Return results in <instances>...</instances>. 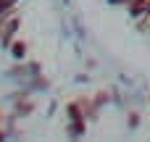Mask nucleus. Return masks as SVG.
I'll use <instances>...</instances> for the list:
<instances>
[{"mask_svg": "<svg viewBox=\"0 0 150 142\" xmlns=\"http://www.w3.org/2000/svg\"><path fill=\"white\" fill-rule=\"evenodd\" d=\"M108 3H111V5H127L129 0H108Z\"/></svg>", "mask_w": 150, "mask_h": 142, "instance_id": "obj_10", "label": "nucleus"}, {"mask_svg": "<svg viewBox=\"0 0 150 142\" xmlns=\"http://www.w3.org/2000/svg\"><path fill=\"white\" fill-rule=\"evenodd\" d=\"M8 53H11V58H13L16 63H24V61L29 58V42H26L24 37H16V40L8 45Z\"/></svg>", "mask_w": 150, "mask_h": 142, "instance_id": "obj_2", "label": "nucleus"}, {"mask_svg": "<svg viewBox=\"0 0 150 142\" xmlns=\"http://www.w3.org/2000/svg\"><path fill=\"white\" fill-rule=\"evenodd\" d=\"M0 124H5V113L3 111H0Z\"/></svg>", "mask_w": 150, "mask_h": 142, "instance_id": "obj_11", "label": "nucleus"}, {"mask_svg": "<svg viewBox=\"0 0 150 142\" xmlns=\"http://www.w3.org/2000/svg\"><path fill=\"white\" fill-rule=\"evenodd\" d=\"M66 134L74 137V140H76V137H84V134H87V121H84V119H82V121H66Z\"/></svg>", "mask_w": 150, "mask_h": 142, "instance_id": "obj_5", "label": "nucleus"}, {"mask_svg": "<svg viewBox=\"0 0 150 142\" xmlns=\"http://www.w3.org/2000/svg\"><path fill=\"white\" fill-rule=\"evenodd\" d=\"M127 11H129L132 18L150 16V0H129V3H127Z\"/></svg>", "mask_w": 150, "mask_h": 142, "instance_id": "obj_3", "label": "nucleus"}, {"mask_svg": "<svg viewBox=\"0 0 150 142\" xmlns=\"http://www.w3.org/2000/svg\"><path fill=\"white\" fill-rule=\"evenodd\" d=\"M108 100H111V97H108V92H105V90H100V92L95 95V103H98V108H103Z\"/></svg>", "mask_w": 150, "mask_h": 142, "instance_id": "obj_7", "label": "nucleus"}, {"mask_svg": "<svg viewBox=\"0 0 150 142\" xmlns=\"http://www.w3.org/2000/svg\"><path fill=\"white\" fill-rule=\"evenodd\" d=\"M129 126H132V129H137V126H140V113H137V111H132V113H129Z\"/></svg>", "mask_w": 150, "mask_h": 142, "instance_id": "obj_8", "label": "nucleus"}, {"mask_svg": "<svg viewBox=\"0 0 150 142\" xmlns=\"http://www.w3.org/2000/svg\"><path fill=\"white\" fill-rule=\"evenodd\" d=\"M3 21H5V18H3V16H0V26H3Z\"/></svg>", "mask_w": 150, "mask_h": 142, "instance_id": "obj_12", "label": "nucleus"}, {"mask_svg": "<svg viewBox=\"0 0 150 142\" xmlns=\"http://www.w3.org/2000/svg\"><path fill=\"white\" fill-rule=\"evenodd\" d=\"M21 0H0V16L3 18H8V16H13L16 13V5H18Z\"/></svg>", "mask_w": 150, "mask_h": 142, "instance_id": "obj_6", "label": "nucleus"}, {"mask_svg": "<svg viewBox=\"0 0 150 142\" xmlns=\"http://www.w3.org/2000/svg\"><path fill=\"white\" fill-rule=\"evenodd\" d=\"M18 29H21V18H18L16 13L3 21V26H0V47H3V50H8V45L16 40Z\"/></svg>", "mask_w": 150, "mask_h": 142, "instance_id": "obj_1", "label": "nucleus"}, {"mask_svg": "<svg viewBox=\"0 0 150 142\" xmlns=\"http://www.w3.org/2000/svg\"><path fill=\"white\" fill-rule=\"evenodd\" d=\"M66 121H87V113H84V108L79 105V100H71V103H66Z\"/></svg>", "mask_w": 150, "mask_h": 142, "instance_id": "obj_4", "label": "nucleus"}, {"mask_svg": "<svg viewBox=\"0 0 150 142\" xmlns=\"http://www.w3.org/2000/svg\"><path fill=\"white\" fill-rule=\"evenodd\" d=\"M8 134H11V129H5V126L0 124V140H8Z\"/></svg>", "mask_w": 150, "mask_h": 142, "instance_id": "obj_9", "label": "nucleus"}]
</instances>
